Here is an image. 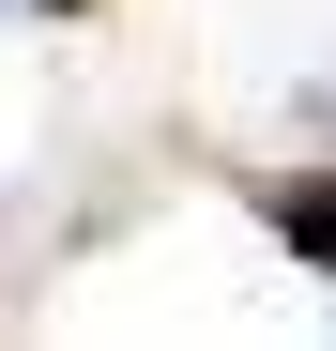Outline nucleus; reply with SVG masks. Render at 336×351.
Here are the masks:
<instances>
[{
  "label": "nucleus",
  "instance_id": "f257e3e1",
  "mask_svg": "<svg viewBox=\"0 0 336 351\" xmlns=\"http://www.w3.org/2000/svg\"><path fill=\"white\" fill-rule=\"evenodd\" d=\"M275 229H291V245L336 275V184H275Z\"/></svg>",
  "mask_w": 336,
  "mask_h": 351
}]
</instances>
